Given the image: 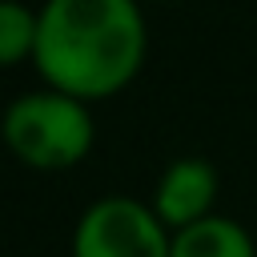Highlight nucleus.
I'll list each match as a JSON object with an SVG mask.
<instances>
[{
	"label": "nucleus",
	"mask_w": 257,
	"mask_h": 257,
	"mask_svg": "<svg viewBox=\"0 0 257 257\" xmlns=\"http://www.w3.org/2000/svg\"><path fill=\"white\" fill-rule=\"evenodd\" d=\"M145 48L137 0H44L32 60L56 92L104 100L141 72Z\"/></svg>",
	"instance_id": "obj_1"
},
{
	"label": "nucleus",
	"mask_w": 257,
	"mask_h": 257,
	"mask_svg": "<svg viewBox=\"0 0 257 257\" xmlns=\"http://www.w3.org/2000/svg\"><path fill=\"white\" fill-rule=\"evenodd\" d=\"M4 141L32 169H68L92 149L88 104L56 88L24 92L4 112Z\"/></svg>",
	"instance_id": "obj_2"
},
{
	"label": "nucleus",
	"mask_w": 257,
	"mask_h": 257,
	"mask_svg": "<svg viewBox=\"0 0 257 257\" xmlns=\"http://www.w3.org/2000/svg\"><path fill=\"white\" fill-rule=\"evenodd\" d=\"M72 257H173V237L153 205L104 197L80 213Z\"/></svg>",
	"instance_id": "obj_3"
},
{
	"label": "nucleus",
	"mask_w": 257,
	"mask_h": 257,
	"mask_svg": "<svg viewBox=\"0 0 257 257\" xmlns=\"http://www.w3.org/2000/svg\"><path fill=\"white\" fill-rule=\"evenodd\" d=\"M217 169L205 157H177L153 193V213L165 221V229H189L197 221L209 217L213 201H217Z\"/></svg>",
	"instance_id": "obj_4"
},
{
	"label": "nucleus",
	"mask_w": 257,
	"mask_h": 257,
	"mask_svg": "<svg viewBox=\"0 0 257 257\" xmlns=\"http://www.w3.org/2000/svg\"><path fill=\"white\" fill-rule=\"evenodd\" d=\"M173 257H257V245L233 217H205L173 233Z\"/></svg>",
	"instance_id": "obj_5"
},
{
	"label": "nucleus",
	"mask_w": 257,
	"mask_h": 257,
	"mask_svg": "<svg viewBox=\"0 0 257 257\" xmlns=\"http://www.w3.org/2000/svg\"><path fill=\"white\" fill-rule=\"evenodd\" d=\"M36 32H40V12L24 8L20 0L0 4V60L20 64L28 52H36Z\"/></svg>",
	"instance_id": "obj_6"
},
{
	"label": "nucleus",
	"mask_w": 257,
	"mask_h": 257,
	"mask_svg": "<svg viewBox=\"0 0 257 257\" xmlns=\"http://www.w3.org/2000/svg\"><path fill=\"white\" fill-rule=\"evenodd\" d=\"M137 4H141V0H137Z\"/></svg>",
	"instance_id": "obj_7"
}]
</instances>
